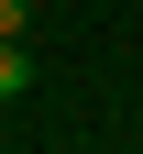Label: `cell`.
<instances>
[{"instance_id":"obj_2","label":"cell","mask_w":143,"mask_h":154,"mask_svg":"<svg viewBox=\"0 0 143 154\" xmlns=\"http://www.w3.org/2000/svg\"><path fill=\"white\" fill-rule=\"evenodd\" d=\"M22 22H33V0H0V33H22Z\"/></svg>"},{"instance_id":"obj_1","label":"cell","mask_w":143,"mask_h":154,"mask_svg":"<svg viewBox=\"0 0 143 154\" xmlns=\"http://www.w3.org/2000/svg\"><path fill=\"white\" fill-rule=\"evenodd\" d=\"M33 88V55H22V33H0V99H22Z\"/></svg>"}]
</instances>
